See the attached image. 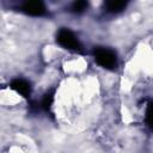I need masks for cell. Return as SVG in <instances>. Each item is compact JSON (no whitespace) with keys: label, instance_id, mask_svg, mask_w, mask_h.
<instances>
[{"label":"cell","instance_id":"6da1fadb","mask_svg":"<svg viewBox=\"0 0 153 153\" xmlns=\"http://www.w3.org/2000/svg\"><path fill=\"white\" fill-rule=\"evenodd\" d=\"M94 61L103 68L114 71L117 67V56L115 51L105 47H96L93 49Z\"/></svg>","mask_w":153,"mask_h":153},{"label":"cell","instance_id":"7a4b0ae2","mask_svg":"<svg viewBox=\"0 0 153 153\" xmlns=\"http://www.w3.org/2000/svg\"><path fill=\"white\" fill-rule=\"evenodd\" d=\"M56 42L65 49L75 51V53H81L82 51V45L78 37L67 27H62L56 33Z\"/></svg>","mask_w":153,"mask_h":153},{"label":"cell","instance_id":"3957f363","mask_svg":"<svg viewBox=\"0 0 153 153\" xmlns=\"http://www.w3.org/2000/svg\"><path fill=\"white\" fill-rule=\"evenodd\" d=\"M18 8L23 13L32 17H42L47 13L44 0H20Z\"/></svg>","mask_w":153,"mask_h":153},{"label":"cell","instance_id":"277c9868","mask_svg":"<svg viewBox=\"0 0 153 153\" xmlns=\"http://www.w3.org/2000/svg\"><path fill=\"white\" fill-rule=\"evenodd\" d=\"M10 87L13 91H16L18 94H20L22 97H24V98H29L30 94H31V85L25 79L17 78V79L12 80Z\"/></svg>","mask_w":153,"mask_h":153},{"label":"cell","instance_id":"5b68a950","mask_svg":"<svg viewBox=\"0 0 153 153\" xmlns=\"http://www.w3.org/2000/svg\"><path fill=\"white\" fill-rule=\"evenodd\" d=\"M129 4V0H104V10L108 13L117 14L123 12Z\"/></svg>","mask_w":153,"mask_h":153},{"label":"cell","instance_id":"8992f818","mask_svg":"<svg viewBox=\"0 0 153 153\" xmlns=\"http://www.w3.org/2000/svg\"><path fill=\"white\" fill-rule=\"evenodd\" d=\"M88 7V0H74L71 5V12L74 14L84 13Z\"/></svg>","mask_w":153,"mask_h":153},{"label":"cell","instance_id":"52a82bcc","mask_svg":"<svg viewBox=\"0 0 153 153\" xmlns=\"http://www.w3.org/2000/svg\"><path fill=\"white\" fill-rule=\"evenodd\" d=\"M146 126L151 131H153V100H149L146 106V115H145Z\"/></svg>","mask_w":153,"mask_h":153},{"label":"cell","instance_id":"ba28073f","mask_svg":"<svg viewBox=\"0 0 153 153\" xmlns=\"http://www.w3.org/2000/svg\"><path fill=\"white\" fill-rule=\"evenodd\" d=\"M53 102H54V92L53 91H48L44 96H43V99H42V108L45 110V111H48L50 108H51V104H53Z\"/></svg>","mask_w":153,"mask_h":153}]
</instances>
